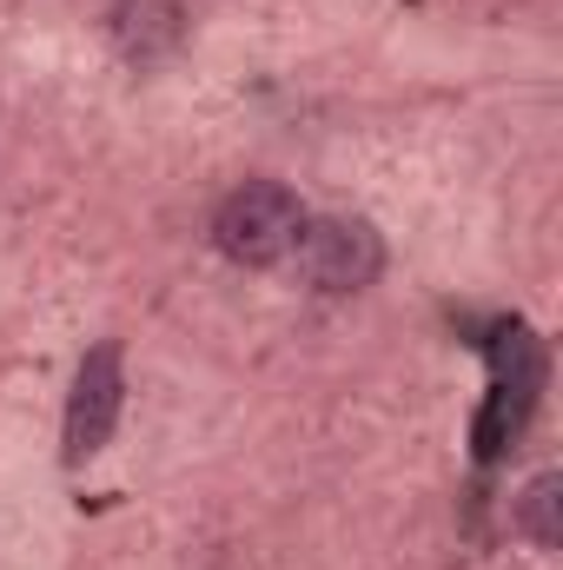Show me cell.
I'll return each instance as SVG.
<instances>
[{"label": "cell", "mask_w": 563, "mask_h": 570, "mask_svg": "<svg viewBox=\"0 0 563 570\" xmlns=\"http://www.w3.org/2000/svg\"><path fill=\"white\" fill-rule=\"evenodd\" d=\"M305 206L298 193L279 179H246L239 193H226V206L213 213V246L239 266H279L285 253L298 246Z\"/></svg>", "instance_id": "obj_1"}, {"label": "cell", "mask_w": 563, "mask_h": 570, "mask_svg": "<svg viewBox=\"0 0 563 570\" xmlns=\"http://www.w3.org/2000/svg\"><path fill=\"white\" fill-rule=\"evenodd\" d=\"M120 399H127V372H120V345H93L73 372V399H67V458L87 464L113 425H120Z\"/></svg>", "instance_id": "obj_3"}, {"label": "cell", "mask_w": 563, "mask_h": 570, "mask_svg": "<svg viewBox=\"0 0 563 570\" xmlns=\"http://www.w3.org/2000/svg\"><path fill=\"white\" fill-rule=\"evenodd\" d=\"M517 524L531 544H563V478H537L524 498H517Z\"/></svg>", "instance_id": "obj_4"}, {"label": "cell", "mask_w": 563, "mask_h": 570, "mask_svg": "<svg viewBox=\"0 0 563 570\" xmlns=\"http://www.w3.org/2000/svg\"><path fill=\"white\" fill-rule=\"evenodd\" d=\"M292 259L312 292H365L385 266V246L365 219H305Z\"/></svg>", "instance_id": "obj_2"}]
</instances>
